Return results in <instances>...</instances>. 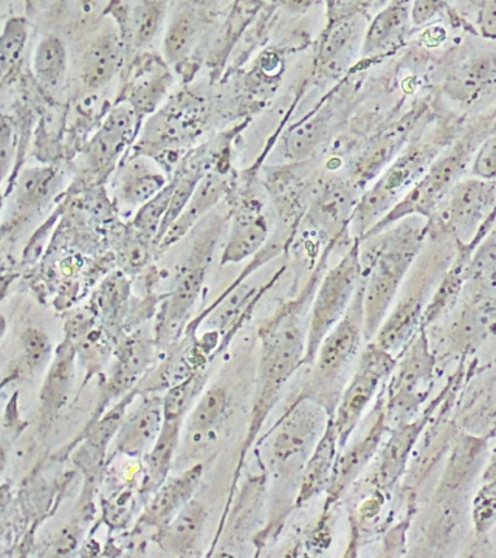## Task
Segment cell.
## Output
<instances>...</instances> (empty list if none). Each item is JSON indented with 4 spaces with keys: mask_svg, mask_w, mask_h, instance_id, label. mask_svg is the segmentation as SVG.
<instances>
[{
    "mask_svg": "<svg viewBox=\"0 0 496 558\" xmlns=\"http://www.w3.org/2000/svg\"><path fill=\"white\" fill-rule=\"evenodd\" d=\"M328 255L329 251H326L304 290L294 300L282 304L268 320L261 325V362L258 379H256L255 399L254 404H252L250 425H247L245 442L242 445L233 487L237 486L239 473H241L247 451H250L259 430L263 429L265 418L271 413L274 405L280 399L282 387L289 381L291 375L304 365L311 307L317 287H319L322 277H324Z\"/></svg>",
    "mask_w": 496,
    "mask_h": 558,
    "instance_id": "cell-1",
    "label": "cell"
},
{
    "mask_svg": "<svg viewBox=\"0 0 496 558\" xmlns=\"http://www.w3.org/2000/svg\"><path fill=\"white\" fill-rule=\"evenodd\" d=\"M430 220L409 216L360 240L365 340H373L390 313L409 270L428 239Z\"/></svg>",
    "mask_w": 496,
    "mask_h": 558,
    "instance_id": "cell-2",
    "label": "cell"
},
{
    "mask_svg": "<svg viewBox=\"0 0 496 558\" xmlns=\"http://www.w3.org/2000/svg\"><path fill=\"white\" fill-rule=\"evenodd\" d=\"M428 239V246L425 248L424 244L400 288L398 303L387 314L373 339L374 343L394 355L402 351L424 325V314L430 303L431 292L437 290L438 283L455 260L457 247H459L450 233L431 225V221Z\"/></svg>",
    "mask_w": 496,
    "mask_h": 558,
    "instance_id": "cell-3",
    "label": "cell"
},
{
    "mask_svg": "<svg viewBox=\"0 0 496 558\" xmlns=\"http://www.w3.org/2000/svg\"><path fill=\"white\" fill-rule=\"evenodd\" d=\"M461 130L463 129H459L455 122H441L430 133L422 134L407 144L398 157L383 170L377 182L365 191L356 203L350 222L354 240L363 239L400 203Z\"/></svg>",
    "mask_w": 496,
    "mask_h": 558,
    "instance_id": "cell-4",
    "label": "cell"
},
{
    "mask_svg": "<svg viewBox=\"0 0 496 558\" xmlns=\"http://www.w3.org/2000/svg\"><path fill=\"white\" fill-rule=\"evenodd\" d=\"M495 129L496 109L477 117L472 124L464 126L461 133L439 153L424 177L364 238L377 234L378 231L409 216H422L431 220L452 187L463 179L469 166L472 168L473 157L479 146Z\"/></svg>",
    "mask_w": 496,
    "mask_h": 558,
    "instance_id": "cell-5",
    "label": "cell"
},
{
    "mask_svg": "<svg viewBox=\"0 0 496 558\" xmlns=\"http://www.w3.org/2000/svg\"><path fill=\"white\" fill-rule=\"evenodd\" d=\"M365 339L364 286L361 281L354 300L341 322L329 331L313 362L311 378L299 396L324 405L330 417L341 399L343 388L355 369L361 343Z\"/></svg>",
    "mask_w": 496,
    "mask_h": 558,
    "instance_id": "cell-6",
    "label": "cell"
},
{
    "mask_svg": "<svg viewBox=\"0 0 496 558\" xmlns=\"http://www.w3.org/2000/svg\"><path fill=\"white\" fill-rule=\"evenodd\" d=\"M330 414L324 405L299 396L273 427L268 444V464L274 477L299 493L304 466L316 448Z\"/></svg>",
    "mask_w": 496,
    "mask_h": 558,
    "instance_id": "cell-7",
    "label": "cell"
},
{
    "mask_svg": "<svg viewBox=\"0 0 496 558\" xmlns=\"http://www.w3.org/2000/svg\"><path fill=\"white\" fill-rule=\"evenodd\" d=\"M363 281L360 240L355 239L346 256L322 277L309 318L307 348L304 365L315 362L317 351L329 331L341 322Z\"/></svg>",
    "mask_w": 496,
    "mask_h": 558,
    "instance_id": "cell-8",
    "label": "cell"
},
{
    "mask_svg": "<svg viewBox=\"0 0 496 558\" xmlns=\"http://www.w3.org/2000/svg\"><path fill=\"white\" fill-rule=\"evenodd\" d=\"M430 221L459 244L483 240L496 221V181L461 179Z\"/></svg>",
    "mask_w": 496,
    "mask_h": 558,
    "instance_id": "cell-9",
    "label": "cell"
},
{
    "mask_svg": "<svg viewBox=\"0 0 496 558\" xmlns=\"http://www.w3.org/2000/svg\"><path fill=\"white\" fill-rule=\"evenodd\" d=\"M434 369V356L422 326L400 352L389 377L385 395L387 422L399 426L415 416L433 387Z\"/></svg>",
    "mask_w": 496,
    "mask_h": 558,
    "instance_id": "cell-10",
    "label": "cell"
},
{
    "mask_svg": "<svg viewBox=\"0 0 496 558\" xmlns=\"http://www.w3.org/2000/svg\"><path fill=\"white\" fill-rule=\"evenodd\" d=\"M395 365L394 353L385 351L373 340H370L368 347L360 353L354 373L348 379L332 416L339 449H343L348 444L365 410L376 397L378 388L394 373Z\"/></svg>",
    "mask_w": 496,
    "mask_h": 558,
    "instance_id": "cell-11",
    "label": "cell"
},
{
    "mask_svg": "<svg viewBox=\"0 0 496 558\" xmlns=\"http://www.w3.org/2000/svg\"><path fill=\"white\" fill-rule=\"evenodd\" d=\"M430 108L428 99L420 100L403 117L377 130V133L365 142V146L361 148L359 156L355 157L350 181L363 191L365 185H368L374 178L382 174L383 170L411 142L413 131L424 120L426 113L430 112Z\"/></svg>",
    "mask_w": 496,
    "mask_h": 558,
    "instance_id": "cell-12",
    "label": "cell"
},
{
    "mask_svg": "<svg viewBox=\"0 0 496 558\" xmlns=\"http://www.w3.org/2000/svg\"><path fill=\"white\" fill-rule=\"evenodd\" d=\"M215 243L216 239L211 234L204 235L202 242L195 243L185 268L177 279L176 288L165 301L162 312L159 314L158 326H156V347H167L184 326L185 318L189 317L202 291Z\"/></svg>",
    "mask_w": 496,
    "mask_h": 558,
    "instance_id": "cell-13",
    "label": "cell"
},
{
    "mask_svg": "<svg viewBox=\"0 0 496 558\" xmlns=\"http://www.w3.org/2000/svg\"><path fill=\"white\" fill-rule=\"evenodd\" d=\"M387 423L389 422H387L386 416L385 395H380L372 413H370L368 429H365L354 444H347L342 449L341 456L337 458L332 480H330L328 490H326L328 499H326L325 512H328L329 508H332L341 499L343 493L355 482L361 471L372 460L378 449V445L382 442Z\"/></svg>",
    "mask_w": 496,
    "mask_h": 558,
    "instance_id": "cell-14",
    "label": "cell"
},
{
    "mask_svg": "<svg viewBox=\"0 0 496 558\" xmlns=\"http://www.w3.org/2000/svg\"><path fill=\"white\" fill-rule=\"evenodd\" d=\"M412 26V0H390L365 28L361 70L398 52L407 43Z\"/></svg>",
    "mask_w": 496,
    "mask_h": 558,
    "instance_id": "cell-15",
    "label": "cell"
},
{
    "mask_svg": "<svg viewBox=\"0 0 496 558\" xmlns=\"http://www.w3.org/2000/svg\"><path fill=\"white\" fill-rule=\"evenodd\" d=\"M496 83V54L479 51L455 61L443 78L441 92L456 104L481 99Z\"/></svg>",
    "mask_w": 496,
    "mask_h": 558,
    "instance_id": "cell-16",
    "label": "cell"
},
{
    "mask_svg": "<svg viewBox=\"0 0 496 558\" xmlns=\"http://www.w3.org/2000/svg\"><path fill=\"white\" fill-rule=\"evenodd\" d=\"M164 426V396L147 395L121 423L112 456L141 457L150 451Z\"/></svg>",
    "mask_w": 496,
    "mask_h": 558,
    "instance_id": "cell-17",
    "label": "cell"
},
{
    "mask_svg": "<svg viewBox=\"0 0 496 558\" xmlns=\"http://www.w3.org/2000/svg\"><path fill=\"white\" fill-rule=\"evenodd\" d=\"M229 413L228 390L213 386L198 400L185 421V439L182 453H199L215 442Z\"/></svg>",
    "mask_w": 496,
    "mask_h": 558,
    "instance_id": "cell-18",
    "label": "cell"
},
{
    "mask_svg": "<svg viewBox=\"0 0 496 558\" xmlns=\"http://www.w3.org/2000/svg\"><path fill=\"white\" fill-rule=\"evenodd\" d=\"M203 473L204 466L195 464L177 477L168 478L158 490L152 493V499L147 501L138 523L158 531L159 527L171 522L176 514L193 499Z\"/></svg>",
    "mask_w": 496,
    "mask_h": 558,
    "instance_id": "cell-19",
    "label": "cell"
},
{
    "mask_svg": "<svg viewBox=\"0 0 496 558\" xmlns=\"http://www.w3.org/2000/svg\"><path fill=\"white\" fill-rule=\"evenodd\" d=\"M364 34L363 13L334 17L317 56L319 70L329 76H339L347 72L355 47L360 41L363 43Z\"/></svg>",
    "mask_w": 496,
    "mask_h": 558,
    "instance_id": "cell-20",
    "label": "cell"
},
{
    "mask_svg": "<svg viewBox=\"0 0 496 558\" xmlns=\"http://www.w3.org/2000/svg\"><path fill=\"white\" fill-rule=\"evenodd\" d=\"M137 113L129 105H119L108 113L101 129L89 143L86 156L94 169H104L119 157L133 137Z\"/></svg>",
    "mask_w": 496,
    "mask_h": 558,
    "instance_id": "cell-21",
    "label": "cell"
},
{
    "mask_svg": "<svg viewBox=\"0 0 496 558\" xmlns=\"http://www.w3.org/2000/svg\"><path fill=\"white\" fill-rule=\"evenodd\" d=\"M76 347L71 339L60 344L51 361L40 392V414L43 423L55 421L60 410L68 403L73 379H75Z\"/></svg>",
    "mask_w": 496,
    "mask_h": 558,
    "instance_id": "cell-22",
    "label": "cell"
},
{
    "mask_svg": "<svg viewBox=\"0 0 496 558\" xmlns=\"http://www.w3.org/2000/svg\"><path fill=\"white\" fill-rule=\"evenodd\" d=\"M338 449V434L332 417H330L324 436L313 449L312 456L309 457L306 466H304L302 482H300L298 497H295V508H302L313 497L328 490L335 464H337Z\"/></svg>",
    "mask_w": 496,
    "mask_h": 558,
    "instance_id": "cell-23",
    "label": "cell"
},
{
    "mask_svg": "<svg viewBox=\"0 0 496 558\" xmlns=\"http://www.w3.org/2000/svg\"><path fill=\"white\" fill-rule=\"evenodd\" d=\"M123 41L120 35L107 31L86 48L81 61V81L89 89H101L112 81L123 64Z\"/></svg>",
    "mask_w": 496,
    "mask_h": 558,
    "instance_id": "cell-24",
    "label": "cell"
},
{
    "mask_svg": "<svg viewBox=\"0 0 496 558\" xmlns=\"http://www.w3.org/2000/svg\"><path fill=\"white\" fill-rule=\"evenodd\" d=\"M207 510L203 504L191 499L167 525L155 534L156 544L164 551L177 556H193L202 538Z\"/></svg>",
    "mask_w": 496,
    "mask_h": 558,
    "instance_id": "cell-25",
    "label": "cell"
},
{
    "mask_svg": "<svg viewBox=\"0 0 496 558\" xmlns=\"http://www.w3.org/2000/svg\"><path fill=\"white\" fill-rule=\"evenodd\" d=\"M226 190H228V182H226V179L221 177V174H204L202 181H199L197 187H195L189 204L185 205L184 211H182L181 216L177 218V221L169 227L167 234L160 240L158 246L160 248H168L171 247L173 243L180 242V240L219 203Z\"/></svg>",
    "mask_w": 496,
    "mask_h": 558,
    "instance_id": "cell-26",
    "label": "cell"
},
{
    "mask_svg": "<svg viewBox=\"0 0 496 558\" xmlns=\"http://www.w3.org/2000/svg\"><path fill=\"white\" fill-rule=\"evenodd\" d=\"M152 355H154V340L149 336L142 331L130 336L117 352L116 368L108 381L107 397L102 404L130 390L149 365Z\"/></svg>",
    "mask_w": 496,
    "mask_h": 558,
    "instance_id": "cell-27",
    "label": "cell"
},
{
    "mask_svg": "<svg viewBox=\"0 0 496 558\" xmlns=\"http://www.w3.org/2000/svg\"><path fill=\"white\" fill-rule=\"evenodd\" d=\"M185 416H164L162 430L154 447L146 453V473L143 480V495H152L168 480L173 461L177 460V449L180 447L182 426Z\"/></svg>",
    "mask_w": 496,
    "mask_h": 558,
    "instance_id": "cell-28",
    "label": "cell"
},
{
    "mask_svg": "<svg viewBox=\"0 0 496 558\" xmlns=\"http://www.w3.org/2000/svg\"><path fill=\"white\" fill-rule=\"evenodd\" d=\"M268 239V225L256 205H247L234 217L221 265L239 264L255 255Z\"/></svg>",
    "mask_w": 496,
    "mask_h": 558,
    "instance_id": "cell-29",
    "label": "cell"
},
{
    "mask_svg": "<svg viewBox=\"0 0 496 558\" xmlns=\"http://www.w3.org/2000/svg\"><path fill=\"white\" fill-rule=\"evenodd\" d=\"M165 185L167 179L159 166L147 157H137L121 169L117 181V196L130 207H142L158 195Z\"/></svg>",
    "mask_w": 496,
    "mask_h": 558,
    "instance_id": "cell-30",
    "label": "cell"
},
{
    "mask_svg": "<svg viewBox=\"0 0 496 558\" xmlns=\"http://www.w3.org/2000/svg\"><path fill=\"white\" fill-rule=\"evenodd\" d=\"M33 72L49 94L63 90L68 74V47L62 37L50 34L38 43L33 56Z\"/></svg>",
    "mask_w": 496,
    "mask_h": 558,
    "instance_id": "cell-31",
    "label": "cell"
},
{
    "mask_svg": "<svg viewBox=\"0 0 496 558\" xmlns=\"http://www.w3.org/2000/svg\"><path fill=\"white\" fill-rule=\"evenodd\" d=\"M265 475H252L242 492L239 493L237 505L233 506L232 514H230L228 525L225 527L226 541L242 539L243 536L250 535L255 521H258L261 506H263V496L265 493Z\"/></svg>",
    "mask_w": 496,
    "mask_h": 558,
    "instance_id": "cell-32",
    "label": "cell"
},
{
    "mask_svg": "<svg viewBox=\"0 0 496 558\" xmlns=\"http://www.w3.org/2000/svg\"><path fill=\"white\" fill-rule=\"evenodd\" d=\"M58 187V174L51 168H34L21 174L15 190L16 211L28 216L41 208Z\"/></svg>",
    "mask_w": 496,
    "mask_h": 558,
    "instance_id": "cell-33",
    "label": "cell"
},
{
    "mask_svg": "<svg viewBox=\"0 0 496 558\" xmlns=\"http://www.w3.org/2000/svg\"><path fill=\"white\" fill-rule=\"evenodd\" d=\"M335 116H337V111L332 107H325L315 117L309 118L295 126L287 138V151L295 159L312 156L328 138Z\"/></svg>",
    "mask_w": 496,
    "mask_h": 558,
    "instance_id": "cell-34",
    "label": "cell"
},
{
    "mask_svg": "<svg viewBox=\"0 0 496 558\" xmlns=\"http://www.w3.org/2000/svg\"><path fill=\"white\" fill-rule=\"evenodd\" d=\"M465 283L477 296L496 294V230L474 248L465 270Z\"/></svg>",
    "mask_w": 496,
    "mask_h": 558,
    "instance_id": "cell-35",
    "label": "cell"
},
{
    "mask_svg": "<svg viewBox=\"0 0 496 558\" xmlns=\"http://www.w3.org/2000/svg\"><path fill=\"white\" fill-rule=\"evenodd\" d=\"M424 422H426V417L425 421L408 422L399 425V429L395 432L394 438L387 444L385 451H383L377 473V477H380V482L386 484V486L394 484L399 478L400 471H402L404 461H407L409 449H411L418 435H420Z\"/></svg>",
    "mask_w": 496,
    "mask_h": 558,
    "instance_id": "cell-36",
    "label": "cell"
},
{
    "mask_svg": "<svg viewBox=\"0 0 496 558\" xmlns=\"http://www.w3.org/2000/svg\"><path fill=\"white\" fill-rule=\"evenodd\" d=\"M29 38V22L24 16H12L3 25L0 38V72L7 83L19 72Z\"/></svg>",
    "mask_w": 496,
    "mask_h": 558,
    "instance_id": "cell-37",
    "label": "cell"
},
{
    "mask_svg": "<svg viewBox=\"0 0 496 558\" xmlns=\"http://www.w3.org/2000/svg\"><path fill=\"white\" fill-rule=\"evenodd\" d=\"M197 34L198 20L195 11L189 7L180 9L173 15L164 39V54L169 64H177L189 56Z\"/></svg>",
    "mask_w": 496,
    "mask_h": 558,
    "instance_id": "cell-38",
    "label": "cell"
},
{
    "mask_svg": "<svg viewBox=\"0 0 496 558\" xmlns=\"http://www.w3.org/2000/svg\"><path fill=\"white\" fill-rule=\"evenodd\" d=\"M165 16L162 0H142L128 15V31L133 47L147 46L156 37Z\"/></svg>",
    "mask_w": 496,
    "mask_h": 558,
    "instance_id": "cell-39",
    "label": "cell"
},
{
    "mask_svg": "<svg viewBox=\"0 0 496 558\" xmlns=\"http://www.w3.org/2000/svg\"><path fill=\"white\" fill-rule=\"evenodd\" d=\"M177 182L165 186L158 195L142 205L141 211L134 218V227L142 239L156 242L159 238L160 229H162L165 217L171 204L173 191H176Z\"/></svg>",
    "mask_w": 496,
    "mask_h": 558,
    "instance_id": "cell-40",
    "label": "cell"
},
{
    "mask_svg": "<svg viewBox=\"0 0 496 558\" xmlns=\"http://www.w3.org/2000/svg\"><path fill=\"white\" fill-rule=\"evenodd\" d=\"M51 347L49 335L37 329L28 327L21 336V360L29 373H38L49 364L51 360Z\"/></svg>",
    "mask_w": 496,
    "mask_h": 558,
    "instance_id": "cell-41",
    "label": "cell"
},
{
    "mask_svg": "<svg viewBox=\"0 0 496 558\" xmlns=\"http://www.w3.org/2000/svg\"><path fill=\"white\" fill-rule=\"evenodd\" d=\"M169 85L168 74L159 73L138 82L134 87L132 107L136 113L147 112L162 98Z\"/></svg>",
    "mask_w": 496,
    "mask_h": 558,
    "instance_id": "cell-42",
    "label": "cell"
},
{
    "mask_svg": "<svg viewBox=\"0 0 496 558\" xmlns=\"http://www.w3.org/2000/svg\"><path fill=\"white\" fill-rule=\"evenodd\" d=\"M470 170L472 177L496 181V129L479 146Z\"/></svg>",
    "mask_w": 496,
    "mask_h": 558,
    "instance_id": "cell-43",
    "label": "cell"
},
{
    "mask_svg": "<svg viewBox=\"0 0 496 558\" xmlns=\"http://www.w3.org/2000/svg\"><path fill=\"white\" fill-rule=\"evenodd\" d=\"M0 138H2V142H0V166H2L3 179H7L12 168V161H14L16 142L14 129L8 122L7 117L2 118V135H0Z\"/></svg>",
    "mask_w": 496,
    "mask_h": 558,
    "instance_id": "cell-44",
    "label": "cell"
},
{
    "mask_svg": "<svg viewBox=\"0 0 496 558\" xmlns=\"http://www.w3.org/2000/svg\"><path fill=\"white\" fill-rule=\"evenodd\" d=\"M448 0H412V22L415 26L428 24L447 8Z\"/></svg>",
    "mask_w": 496,
    "mask_h": 558,
    "instance_id": "cell-45",
    "label": "cell"
},
{
    "mask_svg": "<svg viewBox=\"0 0 496 558\" xmlns=\"http://www.w3.org/2000/svg\"><path fill=\"white\" fill-rule=\"evenodd\" d=\"M66 0H25L29 17L34 20H50L63 11Z\"/></svg>",
    "mask_w": 496,
    "mask_h": 558,
    "instance_id": "cell-46",
    "label": "cell"
},
{
    "mask_svg": "<svg viewBox=\"0 0 496 558\" xmlns=\"http://www.w3.org/2000/svg\"><path fill=\"white\" fill-rule=\"evenodd\" d=\"M477 26L483 38L496 39V0H482Z\"/></svg>",
    "mask_w": 496,
    "mask_h": 558,
    "instance_id": "cell-47",
    "label": "cell"
},
{
    "mask_svg": "<svg viewBox=\"0 0 496 558\" xmlns=\"http://www.w3.org/2000/svg\"><path fill=\"white\" fill-rule=\"evenodd\" d=\"M370 0H330L334 9V17L351 15V13H363Z\"/></svg>",
    "mask_w": 496,
    "mask_h": 558,
    "instance_id": "cell-48",
    "label": "cell"
}]
</instances>
